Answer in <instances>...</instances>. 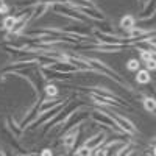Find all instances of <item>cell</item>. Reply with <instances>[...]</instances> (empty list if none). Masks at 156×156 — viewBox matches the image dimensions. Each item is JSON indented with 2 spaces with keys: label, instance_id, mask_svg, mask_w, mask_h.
Returning a JSON list of instances; mask_svg holds the SVG:
<instances>
[{
  "label": "cell",
  "instance_id": "7",
  "mask_svg": "<svg viewBox=\"0 0 156 156\" xmlns=\"http://www.w3.org/2000/svg\"><path fill=\"white\" fill-rule=\"evenodd\" d=\"M14 23H16V17H12V16H8V17H5V20H3V27L6 28V30H12V27H14Z\"/></svg>",
  "mask_w": 156,
  "mask_h": 156
},
{
  "label": "cell",
  "instance_id": "12",
  "mask_svg": "<svg viewBox=\"0 0 156 156\" xmlns=\"http://www.w3.org/2000/svg\"><path fill=\"white\" fill-rule=\"evenodd\" d=\"M145 62H147V69H148V70H154V67H156L154 58H151V59H148V61H145Z\"/></svg>",
  "mask_w": 156,
  "mask_h": 156
},
{
  "label": "cell",
  "instance_id": "4",
  "mask_svg": "<svg viewBox=\"0 0 156 156\" xmlns=\"http://www.w3.org/2000/svg\"><path fill=\"white\" fill-rule=\"evenodd\" d=\"M136 22H134V17L133 16H125V17H122V20H120V27L125 30V31H131L136 25H134Z\"/></svg>",
  "mask_w": 156,
  "mask_h": 156
},
{
  "label": "cell",
  "instance_id": "1",
  "mask_svg": "<svg viewBox=\"0 0 156 156\" xmlns=\"http://www.w3.org/2000/svg\"><path fill=\"white\" fill-rule=\"evenodd\" d=\"M111 117L114 119L115 125L122 128V131H125V133H129V134H134V133H136V128H134V125H133L131 122H129L128 119H125L123 115L112 112V114H111Z\"/></svg>",
  "mask_w": 156,
  "mask_h": 156
},
{
  "label": "cell",
  "instance_id": "6",
  "mask_svg": "<svg viewBox=\"0 0 156 156\" xmlns=\"http://www.w3.org/2000/svg\"><path fill=\"white\" fill-rule=\"evenodd\" d=\"M144 108H145L148 112H154V109H156V101H154V98H151V97L144 98Z\"/></svg>",
  "mask_w": 156,
  "mask_h": 156
},
{
  "label": "cell",
  "instance_id": "2",
  "mask_svg": "<svg viewBox=\"0 0 156 156\" xmlns=\"http://www.w3.org/2000/svg\"><path fill=\"white\" fill-rule=\"evenodd\" d=\"M105 140H106V134L101 131V133H98V134H95V136H92V137H89V139L86 140L84 147H87L89 150H97V148H100V145H101Z\"/></svg>",
  "mask_w": 156,
  "mask_h": 156
},
{
  "label": "cell",
  "instance_id": "5",
  "mask_svg": "<svg viewBox=\"0 0 156 156\" xmlns=\"http://www.w3.org/2000/svg\"><path fill=\"white\" fill-rule=\"evenodd\" d=\"M136 81L139 84H147L150 83V72L148 70H139L136 75Z\"/></svg>",
  "mask_w": 156,
  "mask_h": 156
},
{
  "label": "cell",
  "instance_id": "13",
  "mask_svg": "<svg viewBox=\"0 0 156 156\" xmlns=\"http://www.w3.org/2000/svg\"><path fill=\"white\" fill-rule=\"evenodd\" d=\"M41 154H51V150H48V148H45V150H44V151H42Z\"/></svg>",
  "mask_w": 156,
  "mask_h": 156
},
{
  "label": "cell",
  "instance_id": "8",
  "mask_svg": "<svg viewBox=\"0 0 156 156\" xmlns=\"http://www.w3.org/2000/svg\"><path fill=\"white\" fill-rule=\"evenodd\" d=\"M45 94H47V97H56V95H58L56 86H55V84H47V86H45Z\"/></svg>",
  "mask_w": 156,
  "mask_h": 156
},
{
  "label": "cell",
  "instance_id": "11",
  "mask_svg": "<svg viewBox=\"0 0 156 156\" xmlns=\"http://www.w3.org/2000/svg\"><path fill=\"white\" fill-rule=\"evenodd\" d=\"M75 154H90V150L87 147H81V148H78L75 151Z\"/></svg>",
  "mask_w": 156,
  "mask_h": 156
},
{
  "label": "cell",
  "instance_id": "10",
  "mask_svg": "<svg viewBox=\"0 0 156 156\" xmlns=\"http://www.w3.org/2000/svg\"><path fill=\"white\" fill-rule=\"evenodd\" d=\"M153 58V53H150V50H140V59L148 61Z\"/></svg>",
  "mask_w": 156,
  "mask_h": 156
},
{
  "label": "cell",
  "instance_id": "9",
  "mask_svg": "<svg viewBox=\"0 0 156 156\" xmlns=\"http://www.w3.org/2000/svg\"><path fill=\"white\" fill-rule=\"evenodd\" d=\"M126 67H128V70H131V72H137L139 70V61L137 59H129L126 62Z\"/></svg>",
  "mask_w": 156,
  "mask_h": 156
},
{
  "label": "cell",
  "instance_id": "3",
  "mask_svg": "<svg viewBox=\"0 0 156 156\" xmlns=\"http://www.w3.org/2000/svg\"><path fill=\"white\" fill-rule=\"evenodd\" d=\"M78 126L76 128H72L70 131L62 137V145L66 147L67 150H70V148H73V145H75V142H76V137H78Z\"/></svg>",
  "mask_w": 156,
  "mask_h": 156
}]
</instances>
